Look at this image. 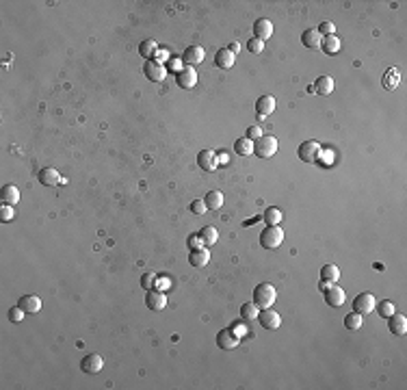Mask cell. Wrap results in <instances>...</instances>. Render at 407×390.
I'll use <instances>...</instances> for the list:
<instances>
[{
	"label": "cell",
	"mask_w": 407,
	"mask_h": 390,
	"mask_svg": "<svg viewBox=\"0 0 407 390\" xmlns=\"http://www.w3.org/2000/svg\"><path fill=\"white\" fill-rule=\"evenodd\" d=\"M234 61H236V57H234L228 48L217 50V54H214V65L221 67V70H230L234 65Z\"/></svg>",
	"instance_id": "ffe728a7"
},
{
	"label": "cell",
	"mask_w": 407,
	"mask_h": 390,
	"mask_svg": "<svg viewBox=\"0 0 407 390\" xmlns=\"http://www.w3.org/2000/svg\"><path fill=\"white\" fill-rule=\"evenodd\" d=\"M146 306L150 308V310H154V312L162 310V308L167 306V297H165V293H162V291H156V288H152V291H148Z\"/></svg>",
	"instance_id": "7c38bea8"
},
{
	"label": "cell",
	"mask_w": 407,
	"mask_h": 390,
	"mask_svg": "<svg viewBox=\"0 0 407 390\" xmlns=\"http://www.w3.org/2000/svg\"><path fill=\"white\" fill-rule=\"evenodd\" d=\"M169 286H171V280L165 278V276H162V278H156V284H154V288H156V291H162V293H165Z\"/></svg>",
	"instance_id": "f6af8a7d"
},
{
	"label": "cell",
	"mask_w": 407,
	"mask_h": 390,
	"mask_svg": "<svg viewBox=\"0 0 407 390\" xmlns=\"http://www.w3.org/2000/svg\"><path fill=\"white\" fill-rule=\"evenodd\" d=\"M206 211H208V208L204 204V199H193V202H191V213L193 215H204Z\"/></svg>",
	"instance_id": "7bdbcfd3"
},
{
	"label": "cell",
	"mask_w": 407,
	"mask_h": 390,
	"mask_svg": "<svg viewBox=\"0 0 407 390\" xmlns=\"http://www.w3.org/2000/svg\"><path fill=\"white\" fill-rule=\"evenodd\" d=\"M156 278L158 276H154V273H143L141 276V286L146 288V291H152L154 284H156Z\"/></svg>",
	"instance_id": "74e56055"
},
{
	"label": "cell",
	"mask_w": 407,
	"mask_h": 390,
	"mask_svg": "<svg viewBox=\"0 0 407 390\" xmlns=\"http://www.w3.org/2000/svg\"><path fill=\"white\" fill-rule=\"evenodd\" d=\"M325 293V304H329L331 308H340L342 304H345V291H342L340 286H336V284H329L327 286V291H323Z\"/></svg>",
	"instance_id": "30bf717a"
},
{
	"label": "cell",
	"mask_w": 407,
	"mask_h": 390,
	"mask_svg": "<svg viewBox=\"0 0 407 390\" xmlns=\"http://www.w3.org/2000/svg\"><path fill=\"white\" fill-rule=\"evenodd\" d=\"M321 41H323V35L316 31V29H307V31H303V35H301V43L305 48H321Z\"/></svg>",
	"instance_id": "7402d4cb"
},
{
	"label": "cell",
	"mask_w": 407,
	"mask_h": 390,
	"mask_svg": "<svg viewBox=\"0 0 407 390\" xmlns=\"http://www.w3.org/2000/svg\"><path fill=\"white\" fill-rule=\"evenodd\" d=\"M388 330H390L394 336H403V334L407 332V316L399 314V312L390 314L388 316Z\"/></svg>",
	"instance_id": "8fae6325"
},
{
	"label": "cell",
	"mask_w": 407,
	"mask_h": 390,
	"mask_svg": "<svg viewBox=\"0 0 407 390\" xmlns=\"http://www.w3.org/2000/svg\"><path fill=\"white\" fill-rule=\"evenodd\" d=\"M321 280H323V282H327V284H336L340 280V269L336 265H325L321 269Z\"/></svg>",
	"instance_id": "f1b7e54d"
},
{
	"label": "cell",
	"mask_w": 407,
	"mask_h": 390,
	"mask_svg": "<svg viewBox=\"0 0 407 390\" xmlns=\"http://www.w3.org/2000/svg\"><path fill=\"white\" fill-rule=\"evenodd\" d=\"M297 154H299V160H303V163H316L319 160V154H321V143L319 141H303L299 150H297Z\"/></svg>",
	"instance_id": "5b68a950"
},
{
	"label": "cell",
	"mask_w": 407,
	"mask_h": 390,
	"mask_svg": "<svg viewBox=\"0 0 407 390\" xmlns=\"http://www.w3.org/2000/svg\"><path fill=\"white\" fill-rule=\"evenodd\" d=\"M234 152L241 154V156H251L254 154V141L247 139V137H241L234 143Z\"/></svg>",
	"instance_id": "f546056e"
},
{
	"label": "cell",
	"mask_w": 407,
	"mask_h": 390,
	"mask_svg": "<svg viewBox=\"0 0 407 390\" xmlns=\"http://www.w3.org/2000/svg\"><path fill=\"white\" fill-rule=\"evenodd\" d=\"M316 31H319V33L323 35V37H329V35L336 33V26H333V22H323Z\"/></svg>",
	"instance_id": "60d3db41"
},
{
	"label": "cell",
	"mask_w": 407,
	"mask_h": 390,
	"mask_svg": "<svg viewBox=\"0 0 407 390\" xmlns=\"http://www.w3.org/2000/svg\"><path fill=\"white\" fill-rule=\"evenodd\" d=\"M321 48L325 50V54H338L342 48V41L336 37V35H329V37H323Z\"/></svg>",
	"instance_id": "83f0119b"
},
{
	"label": "cell",
	"mask_w": 407,
	"mask_h": 390,
	"mask_svg": "<svg viewBox=\"0 0 407 390\" xmlns=\"http://www.w3.org/2000/svg\"><path fill=\"white\" fill-rule=\"evenodd\" d=\"M262 217H265L267 225H279V221H282V211H279V208H269Z\"/></svg>",
	"instance_id": "836d02e7"
},
{
	"label": "cell",
	"mask_w": 407,
	"mask_h": 390,
	"mask_svg": "<svg viewBox=\"0 0 407 390\" xmlns=\"http://www.w3.org/2000/svg\"><path fill=\"white\" fill-rule=\"evenodd\" d=\"M381 83H384V89H388V91H394V89L399 87V83H401L399 70H396V67H390V70H388L386 74H384V80H381Z\"/></svg>",
	"instance_id": "cb8c5ba5"
},
{
	"label": "cell",
	"mask_w": 407,
	"mask_h": 390,
	"mask_svg": "<svg viewBox=\"0 0 407 390\" xmlns=\"http://www.w3.org/2000/svg\"><path fill=\"white\" fill-rule=\"evenodd\" d=\"M204 204H206L208 211H219V208L223 206V195H221V191H210V193L204 197Z\"/></svg>",
	"instance_id": "4dcf8cb0"
},
{
	"label": "cell",
	"mask_w": 407,
	"mask_h": 390,
	"mask_svg": "<svg viewBox=\"0 0 407 390\" xmlns=\"http://www.w3.org/2000/svg\"><path fill=\"white\" fill-rule=\"evenodd\" d=\"M362 323H364V316L357 314V312H351V314H347V316H345V328H347V330H351V332L360 330V328H362Z\"/></svg>",
	"instance_id": "1f68e13d"
},
{
	"label": "cell",
	"mask_w": 407,
	"mask_h": 390,
	"mask_svg": "<svg viewBox=\"0 0 407 390\" xmlns=\"http://www.w3.org/2000/svg\"><path fill=\"white\" fill-rule=\"evenodd\" d=\"M271 35H273V22L267 20V17H260V20L254 24V37L260 41H267Z\"/></svg>",
	"instance_id": "9a60e30c"
},
{
	"label": "cell",
	"mask_w": 407,
	"mask_h": 390,
	"mask_svg": "<svg viewBox=\"0 0 407 390\" xmlns=\"http://www.w3.org/2000/svg\"><path fill=\"white\" fill-rule=\"evenodd\" d=\"M284 243V230L279 225H267L260 232V245L265 249H277Z\"/></svg>",
	"instance_id": "7a4b0ae2"
},
{
	"label": "cell",
	"mask_w": 407,
	"mask_h": 390,
	"mask_svg": "<svg viewBox=\"0 0 407 390\" xmlns=\"http://www.w3.org/2000/svg\"><path fill=\"white\" fill-rule=\"evenodd\" d=\"M375 306H377V297L370 295V293H360V295L353 299V312H357V314H362V316L373 312Z\"/></svg>",
	"instance_id": "277c9868"
},
{
	"label": "cell",
	"mask_w": 407,
	"mask_h": 390,
	"mask_svg": "<svg viewBox=\"0 0 407 390\" xmlns=\"http://www.w3.org/2000/svg\"><path fill=\"white\" fill-rule=\"evenodd\" d=\"M13 217H15L13 206H9V204H3V206H0V221H11Z\"/></svg>",
	"instance_id": "8d00e7d4"
},
{
	"label": "cell",
	"mask_w": 407,
	"mask_h": 390,
	"mask_svg": "<svg viewBox=\"0 0 407 390\" xmlns=\"http://www.w3.org/2000/svg\"><path fill=\"white\" fill-rule=\"evenodd\" d=\"M39 182H41L43 187H54V185L65 182V180H63V178L59 176V171H57V169L46 167V169H41V171H39Z\"/></svg>",
	"instance_id": "ac0fdd59"
},
{
	"label": "cell",
	"mask_w": 407,
	"mask_h": 390,
	"mask_svg": "<svg viewBox=\"0 0 407 390\" xmlns=\"http://www.w3.org/2000/svg\"><path fill=\"white\" fill-rule=\"evenodd\" d=\"M262 137V126H249L247 128V139H251V141H258Z\"/></svg>",
	"instance_id": "ee69618b"
},
{
	"label": "cell",
	"mask_w": 407,
	"mask_h": 390,
	"mask_svg": "<svg viewBox=\"0 0 407 390\" xmlns=\"http://www.w3.org/2000/svg\"><path fill=\"white\" fill-rule=\"evenodd\" d=\"M254 152H256V156L262 158V160L271 158L277 152V139L273 137V134H262V137L254 143Z\"/></svg>",
	"instance_id": "3957f363"
},
{
	"label": "cell",
	"mask_w": 407,
	"mask_h": 390,
	"mask_svg": "<svg viewBox=\"0 0 407 390\" xmlns=\"http://www.w3.org/2000/svg\"><path fill=\"white\" fill-rule=\"evenodd\" d=\"M258 321H260V325L265 330L273 332V330H277L279 325H282V316H279L275 310H271V308H265V310L258 312Z\"/></svg>",
	"instance_id": "52a82bcc"
},
{
	"label": "cell",
	"mask_w": 407,
	"mask_h": 390,
	"mask_svg": "<svg viewBox=\"0 0 407 390\" xmlns=\"http://www.w3.org/2000/svg\"><path fill=\"white\" fill-rule=\"evenodd\" d=\"M143 74H146L150 80H154V83H160V80H165V76L169 74L165 63H158V61H146V65H143Z\"/></svg>",
	"instance_id": "8992f818"
},
{
	"label": "cell",
	"mask_w": 407,
	"mask_h": 390,
	"mask_svg": "<svg viewBox=\"0 0 407 390\" xmlns=\"http://www.w3.org/2000/svg\"><path fill=\"white\" fill-rule=\"evenodd\" d=\"M277 299V291L273 284L269 282H260L256 288H254V304L260 308V310H265V308H271L275 304Z\"/></svg>",
	"instance_id": "6da1fadb"
},
{
	"label": "cell",
	"mask_w": 407,
	"mask_h": 390,
	"mask_svg": "<svg viewBox=\"0 0 407 390\" xmlns=\"http://www.w3.org/2000/svg\"><path fill=\"white\" fill-rule=\"evenodd\" d=\"M314 91L316 94H321V96H329L331 91H333V78L331 76H321V78H316V83H314Z\"/></svg>",
	"instance_id": "4316f807"
},
{
	"label": "cell",
	"mask_w": 407,
	"mask_h": 390,
	"mask_svg": "<svg viewBox=\"0 0 407 390\" xmlns=\"http://www.w3.org/2000/svg\"><path fill=\"white\" fill-rule=\"evenodd\" d=\"M176 83H178L180 89H193L197 85V72H195V67L184 65L176 74Z\"/></svg>",
	"instance_id": "ba28073f"
},
{
	"label": "cell",
	"mask_w": 407,
	"mask_h": 390,
	"mask_svg": "<svg viewBox=\"0 0 407 390\" xmlns=\"http://www.w3.org/2000/svg\"><path fill=\"white\" fill-rule=\"evenodd\" d=\"M156 52H158V46H156V41H154V39H143L139 43V54L146 61L156 59Z\"/></svg>",
	"instance_id": "d4e9b609"
},
{
	"label": "cell",
	"mask_w": 407,
	"mask_h": 390,
	"mask_svg": "<svg viewBox=\"0 0 407 390\" xmlns=\"http://www.w3.org/2000/svg\"><path fill=\"white\" fill-rule=\"evenodd\" d=\"M217 163H219V165H230L228 152H219V154H217Z\"/></svg>",
	"instance_id": "7dc6e473"
},
{
	"label": "cell",
	"mask_w": 407,
	"mask_h": 390,
	"mask_svg": "<svg viewBox=\"0 0 407 390\" xmlns=\"http://www.w3.org/2000/svg\"><path fill=\"white\" fill-rule=\"evenodd\" d=\"M197 165H200V169H204V171H214L217 167H219L217 154L212 150H202L200 154H197Z\"/></svg>",
	"instance_id": "5bb4252c"
},
{
	"label": "cell",
	"mask_w": 407,
	"mask_h": 390,
	"mask_svg": "<svg viewBox=\"0 0 407 390\" xmlns=\"http://www.w3.org/2000/svg\"><path fill=\"white\" fill-rule=\"evenodd\" d=\"M17 306H20L26 314H35V312L41 310V299L37 295H24Z\"/></svg>",
	"instance_id": "d6986e66"
},
{
	"label": "cell",
	"mask_w": 407,
	"mask_h": 390,
	"mask_svg": "<svg viewBox=\"0 0 407 390\" xmlns=\"http://www.w3.org/2000/svg\"><path fill=\"white\" fill-rule=\"evenodd\" d=\"M375 308H377L379 316H384V319H388L390 314H394V312H396V310H394V304H392V302H388V299H384V302H379Z\"/></svg>",
	"instance_id": "e575fe53"
},
{
	"label": "cell",
	"mask_w": 407,
	"mask_h": 390,
	"mask_svg": "<svg viewBox=\"0 0 407 390\" xmlns=\"http://www.w3.org/2000/svg\"><path fill=\"white\" fill-rule=\"evenodd\" d=\"M102 366H104V360H102L100 353H87V356L80 360V369H83L85 373H89V375L100 373Z\"/></svg>",
	"instance_id": "9c48e42d"
},
{
	"label": "cell",
	"mask_w": 407,
	"mask_h": 390,
	"mask_svg": "<svg viewBox=\"0 0 407 390\" xmlns=\"http://www.w3.org/2000/svg\"><path fill=\"white\" fill-rule=\"evenodd\" d=\"M186 247L191 249V251H193V249H202V247H204V243H202V239L197 237V234H191V237L186 239Z\"/></svg>",
	"instance_id": "ab89813d"
},
{
	"label": "cell",
	"mask_w": 407,
	"mask_h": 390,
	"mask_svg": "<svg viewBox=\"0 0 407 390\" xmlns=\"http://www.w3.org/2000/svg\"><path fill=\"white\" fill-rule=\"evenodd\" d=\"M238 342H241V338H236L234 334L230 332V328L228 330H221L219 334H217V345L223 349V351H232V349H236L238 347Z\"/></svg>",
	"instance_id": "4fadbf2b"
},
{
	"label": "cell",
	"mask_w": 407,
	"mask_h": 390,
	"mask_svg": "<svg viewBox=\"0 0 407 390\" xmlns=\"http://www.w3.org/2000/svg\"><path fill=\"white\" fill-rule=\"evenodd\" d=\"M258 312H260V308H258L254 302H249V304H243V306H241V316H243L245 321L258 319Z\"/></svg>",
	"instance_id": "d6a6232c"
},
{
	"label": "cell",
	"mask_w": 407,
	"mask_h": 390,
	"mask_svg": "<svg viewBox=\"0 0 407 390\" xmlns=\"http://www.w3.org/2000/svg\"><path fill=\"white\" fill-rule=\"evenodd\" d=\"M204 48L202 46H188L186 50H184V54H182V63L184 65H197V63H202L204 61Z\"/></svg>",
	"instance_id": "e0dca14e"
},
{
	"label": "cell",
	"mask_w": 407,
	"mask_h": 390,
	"mask_svg": "<svg viewBox=\"0 0 407 390\" xmlns=\"http://www.w3.org/2000/svg\"><path fill=\"white\" fill-rule=\"evenodd\" d=\"M273 111H275V98L273 96H260L256 100V113L262 117V120L269 117Z\"/></svg>",
	"instance_id": "2e32d148"
},
{
	"label": "cell",
	"mask_w": 407,
	"mask_h": 390,
	"mask_svg": "<svg viewBox=\"0 0 407 390\" xmlns=\"http://www.w3.org/2000/svg\"><path fill=\"white\" fill-rule=\"evenodd\" d=\"M247 50L251 52V54H260L262 50H265V41H260V39H249L247 41Z\"/></svg>",
	"instance_id": "f35d334b"
},
{
	"label": "cell",
	"mask_w": 407,
	"mask_h": 390,
	"mask_svg": "<svg viewBox=\"0 0 407 390\" xmlns=\"http://www.w3.org/2000/svg\"><path fill=\"white\" fill-rule=\"evenodd\" d=\"M208 262H210V251H208V247L193 249L191 254H188V265H193V267H206Z\"/></svg>",
	"instance_id": "44dd1931"
},
{
	"label": "cell",
	"mask_w": 407,
	"mask_h": 390,
	"mask_svg": "<svg viewBox=\"0 0 407 390\" xmlns=\"http://www.w3.org/2000/svg\"><path fill=\"white\" fill-rule=\"evenodd\" d=\"M197 237L202 239L204 247H212V245L219 241V232H217V228H212V225H206V228H202L200 232H197Z\"/></svg>",
	"instance_id": "603a6c76"
},
{
	"label": "cell",
	"mask_w": 407,
	"mask_h": 390,
	"mask_svg": "<svg viewBox=\"0 0 407 390\" xmlns=\"http://www.w3.org/2000/svg\"><path fill=\"white\" fill-rule=\"evenodd\" d=\"M230 332L234 334L236 338H245L247 334H249V330H247V325L243 323V321H234L232 325H230Z\"/></svg>",
	"instance_id": "d590c367"
},
{
	"label": "cell",
	"mask_w": 407,
	"mask_h": 390,
	"mask_svg": "<svg viewBox=\"0 0 407 390\" xmlns=\"http://www.w3.org/2000/svg\"><path fill=\"white\" fill-rule=\"evenodd\" d=\"M0 199H3V204H9V206L17 204V202H20V191H17V187H13V185L3 187V191H0Z\"/></svg>",
	"instance_id": "484cf974"
},
{
	"label": "cell",
	"mask_w": 407,
	"mask_h": 390,
	"mask_svg": "<svg viewBox=\"0 0 407 390\" xmlns=\"http://www.w3.org/2000/svg\"><path fill=\"white\" fill-rule=\"evenodd\" d=\"M228 50H230V52L234 54V57H236V54L241 52V43H238V41H234V43H230V48H228Z\"/></svg>",
	"instance_id": "681fc988"
},
{
	"label": "cell",
	"mask_w": 407,
	"mask_h": 390,
	"mask_svg": "<svg viewBox=\"0 0 407 390\" xmlns=\"http://www.w3.org/2000/svg\"><path fill=\"white\" fill-rule=\"evenodd\" d=\"M180 70H182V61H180V59H169V72H176V74H178Z\"/></svg>",
	"instance_id": "bcb514c9"
},
{
	"label": "cell",
	"mask_w": 407,
	"mask_h": 390,
	"mask_svg": "<svg viewBox=\"0 0 407 390\" xmlns=\"http://www.w3.org/2000/svg\"><path fill=\"white\" fill-rule=\"evenodd\" d=\"M24 310H22V308L20 306H15V308H11V310H9V319H11L13 323H20L22 319H24Z\"/></svg>",
	"instance_id": "b9f144b4"
},
{
	"label": "cell",
	"mask_w": 407,
	"mask_h": 390,
	"mask_svg": "<svg viewBox=\"0 0 407 390\" xmlns=\"http://www.w3.org/2000/svg\"><path fill=\"white\" fill-rule=\"evenodd\" d=\"M171 57H169V52L167 50H158L156 52V59H154V61H158V63H165V61H169Z\"/></svg>",
	"instance_id": "c3c4849f"
}]
</instances>
